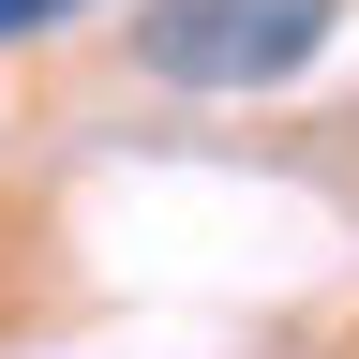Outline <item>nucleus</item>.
Returning a JSON list of instances; mask_svg holds the SVG:
<instances>
[{
  "instance_id": "obj_1",
  "label": "nucleus",
  "mask_w": 359,
  "mask_h": 359,
  "mask_svg": "<svg viewBox=\"0 0 359 359\" xmlns=\"http://www.w3.org/2000/svg\"><path fill=\"white\" fill-rule=\"evenodd\" d=\"M344 0H135V60L165 90H285L330 60Z\"/></svg>"
},
{
  "instance_id": "obj_2",
  "label": "nucleus",
  "mask_w": 359,
  "mask_h": 359,
  "mask_svg": "<svg viewBox=\"0 0 359 359\" xmlns=\"http://www.w3.org/2000/svg\"><path fill=\"white\" fill-rule=\"evenodd\" d=\"M60 15H90V0H0V45H30V30H60Z\"/></svg>"
}]
</instances>
